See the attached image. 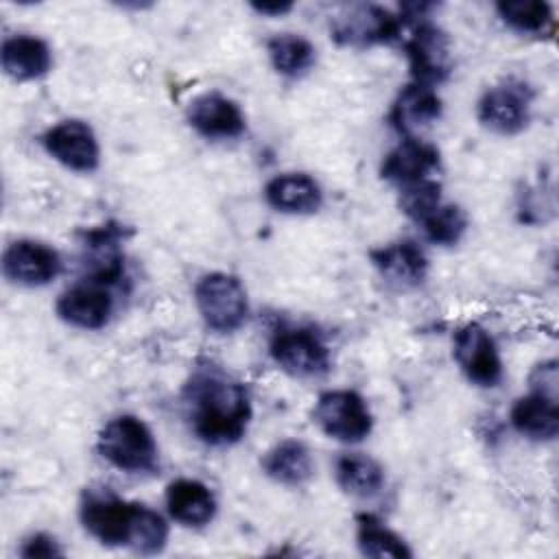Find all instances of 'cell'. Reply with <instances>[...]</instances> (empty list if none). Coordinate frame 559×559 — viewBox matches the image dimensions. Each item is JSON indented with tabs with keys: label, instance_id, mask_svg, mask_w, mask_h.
<instances>
[{
	"label": "cell",
	"instance_id": "17",
	"mask_svg": "<svg viewBox=\"0 0 559 559\" xmlns=\"http://www.w3.org/2000/svg\"><path fill=\"white\" fill-rule=\"evenodd\" d=\"M439 151L432 144L419 138H404L384 155L380 175L402 188L424 179H435L432 175L439 170Z\"/></svg>",
	"mask_w": 559,
	"mask_h": 559
},
{
	"label": "cell",
	"instance_id": "30",
	"mask_svg": "<svg viewBox=\"0 0 559 559\" xmlns=\"http://www.w3.org/2000/svg\"><path fill=\"white\" fill-rule=\"evenodd\" d=\"M528 384L533 391H542V393H550L557 395L559 389V376H557V360H546L539 362L531 376H528Z\"/></svg>",
	"mask_w": 559,
	"mask_h": 559
},
{
	"label": "cell",
	"instance_id": "25",
	"mask_svg": "<svg viewBox=\"0 0 559 559\" xmlns=\"http://www.w3.org/2000/svg\"><path fill=\"white\" fill-rule=\"evenodd\" d=\"M356 544L365 557H413L406 542L371 513L356 515Z\"/></svg>",
	"mask_w": 559,
	"mask_h": 559
},
{
	"label": "cell",
	"instance_id": "8",
	"mask_svg": "<svg viewBox=\"0 0 559 559\" xmlns=\"http://www.w3.org/2000/svg\"><path fill=\"white\" fill-rule=\"evenodd\" d=\"M533 92L520 79H504L487 87L476 103L478 122L498 135H518L528 127Z\"/></svg>",
	"mask_w": 559,
	"mask_h": 559
},
{
	"label": "cell",
	"instance_id": "19",
	"mask_svg": "<svg viewBox=\"0 0 559 559\" xmlns=\"http://www.w3.org/2000/svg\"><path fill=\"white\" fill-rule=\"evenodd\" d=\"M264 201L282 214H314L323 205V190L306 173H284L264 186Z\"/></svg>",
	"mask_w": 559,
	"mask_h": 559
},
{
	"label": "cell",
	"instance_id": "27",
	"mask_svg": "<svg viewBox=\"0 0 559 559\" xmlns=\"http://www.w3.org/2000/svg\"><path fill=\"white\" fill-rule=\"evenodd\" d=\"M419 227L432 245L450 247L463 238L467 229V214L456 203H441L419 223Z\"/></svg>",
	"mask_w": 559,
	"mask_h": 559
},
{
	"label": "cell",
	"instance_id": "29",
	"mask_svg": "<svg viewBox=\"0 0 559 559\" xmlns=\"http://www.w3.org/2000/svg\"><path fill=\"white\" fill-rule=\"evenodd\" d=\"M20 555L28 557V559H39V557L48 559V557L63 555V550H61L59 542L52 535H48V533H33V535H28L24 539V544L20 548Z\"/></svg>",
	"mask_w": 559,
	"mask_h": 559
},
{
	"label": "cell",
	"instance_id": "18",
	"mask_svg": "<svg viewBox=\"0 0 559 559\" xmlns=\"http://www.w3.org/2000/svg\"><path fill=\"white\" fill-rule=\"evenodd\" d=\"M509 421L518 435L531 441H552L559 435L557 395L533 391L515 400Z\"/></svg>",
	"mask_w": 559,
	"mask_h": 559
},
{
	"label": "cell",
	"instance_id": "12",
	"mask_svg": "<svg viewBox=\"0 0 559 559\" xmlns=\"http://www.w3.org/2000/svg\"><path fill=\"white\" fill-rule=\"evenodd\" d=\"M61 271L59 253L39 240L22 238L11 242L2 253V273L9 282L26 288L50 284Z\"/></svg>",
	"mask_w": 559,
	"mask_h": 559
},
{
	"label": "cell",
	"instance_id": "23",
	"mask_svg": "<svg viewBox=\"0 0 559 559\" xmlns=\"http://www.w3.org/2000/svg\"><path fill=\"white\" fill-rule=\"evenodd\" d=\"M336 485L352 498H373L384 487V469L382 465L360 452H349L338 456L334 465Z\"/></svg>",
	"mask_w": 559,
	"mask_h": 559
},
{
	"label": "cell",
	"instance_id": "2",
	"mask_svg": "<svg viewBox=\"0 0 559 559\" xmlns=\"http://www.w3.org/2000/svg\"><path fill=\"white\" fill-rule=\"evenodd\" d=\"M79 520L105 546H124L142 555H155L168 542V524L157 511L122 500L107 487L83 491Z\"/></svg>",
	"mask_w": 559,
	"mask_h": 559
},
{
	"label": "cell",
	"instance_id": "11",
	"mask_svg": "<svg viewBox=\"0 0 559 559\" xmlns=\"http://www.w3.org/2000/svg\"><path fill=\"white\" fill-rule=\"evenodd\" d=\"M41 144L46 153L74 173H94L100 164V146L94 129L76 118L50 127Z\"/></svg>",
	"mask_w": 559,
	"mask_h": 559
},
{
	"label": "cell",
	"instance_id": "14",
	"mask_svg": "<svg viewBox=\"0 0 559 559\" xmlns=\"http://www.w3.org/2000/svg\"><path fill=\"white\" fill-rule=\"evenodd\" d=\"M188 124L207 140H229L242 135L247 120L236 100L221 92H203L188 105Z\"/></svg>",
	"mask_w": 559,
	"mask_h": 559
},
{
	"label": "cell",
	"instance_id": "20",
	"mask_svg": "<svg viewBox=\"0 0 559 559\" xmlns=\"http://www.w3.org/2000/svg\"><path fill=\"white\" fill-rule=\"evenodd\" d=\"M0 63L7 76L17 83H26L48 74L52 66V52L41 37L20 33L2 41Z\"/></svg>",
	"mask_w": 559,
	"mask_h": 559
},
{
	"label": "cell",
	"instance_id": "7",
	"mask_svg": "<svg viewBox=\"0 0 559 559\" xmlns=\"http://www.w3.org/2000/svg\"><path fill=\"white\" fill-rule=\"evenodd\" d=\"M312 419L319 430L341 443H360L373 428L365 397L352 389H332L319 395Z\"/></svg>",
	"mask_w": 559,
	"mask_h": 559
},
{
	"label": "cell",
	"instance_id": "24",
	"mask_svg": "<svg viewBox=\"0 0 559 559\" xmlns=\"http://www.w3.org/2000/svg\"><path fill=\"white\" fill-rule=\"evenodd\" d=\"M266 55L273 70L286 79L304 76L317 61V50L304 35L280 33L269 37Z\"/></svg>",
	"mask_w": 559,
	"mask_h": 559
},
{
	"label": "cell",
	"instance_id": "4",
	"mask_svg": "<svg viewBox=\"0 0 559 559\" xmlns=\"http://www.w3.org/2000/svg\"><path fill=\"white\" fill-rule=\"evenodd\" d=\"M194 304L203 323L218 334L236 332L249 317V297L242 282L225 271H212L197 280Z\"/></svg>",
	"mask_w": 559,
	"mask_h": 559
},
{
	"label": "cell",
	"instance_id": "31",
	"mask_svg": "<svg viewBox=\"0 0 559 559\" xmlns=\"http://www.w3.org/2000/svg\"><path fill=\"white\" fill-rule=\"evenodd\" d=\"M251 9L255 13H260V15H275V17H280V15H284V13H288L293 9V2H253Z\"/></svg>",
	"mask_w": 559,
	"mask_h": 559
},
{
	"label": "cell",
	"instance_id": "10",
	"mask_svg": "<svg viewBox=\"0 0 559 559\" xmlns=\"http://www.w3.org/2000/svg\"><path fill=\"white\" fill-rule=\"evenodd\" d=\"M454 360L469 382L491 389L502 380V360L493 336L480 323L463 325L454 336Z\"/></svg>",
	"mask_w": 559,
	"mask_h": 559
},
{
	"label": "cell",
	"instance_id": "22",
	"mask_svg": "<svg viewBox=\"0 0 559 559\" xmlns=\"http://www.w3.org/2000/svg\"><path fill=\"white\" fill-rule=\"evenodd\" d=\"M262 472L277 485L299 487L310 480L314 472L312 454L299 439H282L269 448L260 461Z\"/></svg>",
	"mask_w": 559,
	"mask_h": 559
},
{
	"label": "cell",
	"instance_id": "26",
	"mask_svg": "<svg viewBox=\"0 0 559 559\" xmlns=\"http://www.w3.org/2000/svg\"><path fill=\"white\" fill-rule=\"evenodd\" d=\"M500 20L522 33L544 37L555 28V13L546 0H504L496 4Z\"/></svg>",
	"mask_w": 559,
	"mask_h": 559
},
{
	"label": "cell",
	"instance_id": "28",
	"mask_svg": "<svg viewBox=\"0 0 559 559\" xmlns=\"http://www.w3.org/2000/svg\"><path fill=\"white\" fill-rule=\"evenodd\" d=\"M397 203L402 212L419 225L432 210H437L443 203L441 183L437 179H424L417 183L402 186Z\"/></svg>",
	"mask_w": 559,
	"mask_h": 559
},
{
	"label": "cell",
	"instance_id": "15",
	"mask_svg": "<svg viewBox=\"0 0 559 559\" xmlns=\"http://www.w3.org/2000/svg\"><path fill=\"white\" fill-rule=\"evenodd\" d=\"M380 277L395 288H417L428 275V258L413 240H397L369 251Z\"/></svg>",
	"mask_w": 559,
	"mask_h": 559
},
{
	"label": "cell",
	"instance_id": "9",
	"mask_svg": "<svg viewBox=\"0 0 559 559\" xmlns=\"http://www.w3.org/2000/svg\"><path fill=\"white\" fill-rule=\"evenodd\" d=\"M269 354L273 362L293 378H319L330 369V349L310 328L275 330Z\"/></svg>",
	"mask_w": 559,
	"mask_h": 559
},
{
	"label": "cell",
	"instance_id": "13",
	"mask_svg": "<svg viewBox=\"0 0 559 559\" xmlns=\"http://www.w3.org/2000/svg\"><path fill=\"white\" fill-rule=\"evenodd\" d=\"M55 310H57V317L72 328L100 330L111 319L114 297L107 284L85 277L83 282L66 288L59 295Z\"/></svg>",
	"mask_w": 559,
	"mask_h": 559
},
{
	"label": "cell",
	"instance_id": "21",
	"mask_svg": "<svg viewBox=\"0 0 559 559\" xmlns=\"http://www.w3.org/2000/svg\"><path fill=\"white\" fill-rule=\"evenodd\" d=\"M216 498L212 489L197 478H177L166 487V509L170 518L183 526H205L216 515Z\"/></svg>",
	"mask_w": 559,
	"mask_h": 559
},
{
	"label": "cell",
	"instance_id": "1",
	"mask_svg": "<svg viewBox=\"0 0 559 559\" xmlns=\"http://www.w3.org/2000/svg\"><path fill=\"white\" fill-rule=\"evenodd\" d=\"M183 404L192 432L207 445L240 441L251 421V397L234 376L216 369H197L183 386Z\"/></svg>",
	"mask_w": 559,
	"mask_h": 559
},
{
	"label": "cell",
	"instance_id": "3",
	"mask_svg": "<svg viewBox=\"0 0 559 559\" xmlns=\"http://www.w3.org/2000/svg\"><path fill=\"white\" fill-rule=\"evenodd\" d=\"M98 454L120 472L146 474L159 463V448L151 428L135 415L122 413L98 432Z\"/></svg>",
	"mask_w": 559,
	"mask_h": 559
},
{
	"label": "cell",
	"instance_id": "16",
	"mask_svg": "<svg viewBox=\"0 0 559 559\" xmlns=\"http://www.w3.org/2000/svg\"><path fill=\"white\" fill-rule=\"evenodd\" d=\"M441 109L443 105L435 87L411 81L397 92L389 111V122L400 135L417 138L441 118Z\"/></svg>",
	"mask_w": 559,
	"mask_h": 559
},
{
	"label": "cell",
	"instance_id": "5",
	"mask_svg": "<svg viewBox=\"0 0 559 559\" xmlns=\"http://www.w3.org/2000/svg\"><path fill=\"white\" fill-rule=\"evenodd\" d=\"M404 20L389 9L371 2L341 7L330 20L332 39L349 48H367L402 39Z\"/></svg>",
	"mask_w": 559,
	"mask_h": 559
},
{
	"label": "cell",
	"instance_id": "6",
	"mask_svg": "<svg viewBox=\"0 0 559 559\" xmlns=\"http://www.w3.org/2000/svg\"><path fill=\"white\" fill-rule=\"evenodd\" d=\"M402 20L408 24V35L402 37V46L413 81L437 87L452 72V48L445 31L428 17Z\"/></svg>",
	"mask_w": 559,
	"mask_h": 559
}]
</instances>
